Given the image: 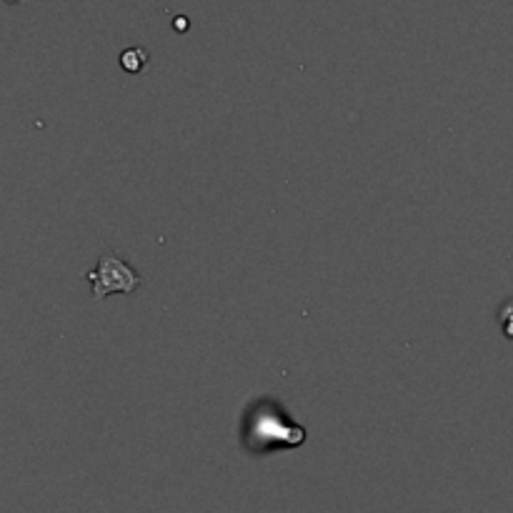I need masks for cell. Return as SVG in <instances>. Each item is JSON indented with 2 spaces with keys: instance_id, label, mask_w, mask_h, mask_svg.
Returning a JSON list of instances; mask_svg holds the SVG:
<instances>
[{
  "instance_id": "cell-1",
  "label": "cell",
  "mask_w": 513,
  "mask_h": 513,
  "mask_svg": "<svg viewBox=\"0 0 513 513\" xmlns=\"http://www.w3.org/2000/svg\"><path fill=\"white\" fill-rule=\"evenodd\" d=\"M241 443L248 453L291 451L306 443V428L271 396L256 398L246 406L241 418Z\"/></svg>"
},
{
  "instance_id": "cell-2",
  "label": "cell",
  "mask_w": 513,
  "mask_h": 513,
  "mask_svg": "<svg viewBox=\"0 0 513 513\" xmlns=\"http://www.w3.org/2000/svg\"><path fill=\"white\" fill-rule=\"evenodd\" d=\"M86 281L91 283L93 298L103 301L113 293H123V296L136 293L141 288V273L126 258L116 256V253H103L96 268L86 273Z\"/></svg>"
},
{
  "instance_id": "cell-3",
  "label": "cell",
  "mask_w": 513,
  "mask_h": 513,
  "mask_svg": "<svg viewBox=\"0 0 513 513\" xmlns=\"http://www.w3.org/2000/svg\"><path fill=\"white\" fill-rule=\"evenodd\" d=\"M118 63H121L123 71L131 73V76H136V73L146 71L148 63H151V56H148L146 48L133 46V48H126V51L121 53V58H118Z\"/></svg>"
},
{
  "instance_id": "cell-4",
  "label": "cell",
  "mask_w": 513,
  "mask_h": 513,
  "mask_svg": "<svg viewBox=\"0 0 513 513\" xmlns=\"http://www.w3.org/2000/svg\"><path fill=\"white\" fill-rule=\"evenodd\" d=\"M498 323H501V331L508 341H513V298H508L506 303L498 311Z\"/></svg>"
}]
</instances>
